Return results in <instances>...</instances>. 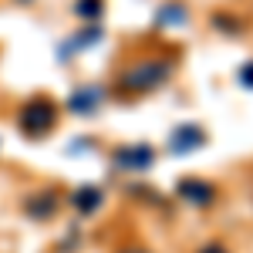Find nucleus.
<instances>
[{
	"label": "nucleus",
	"mask_w": 253,
	"mask_h": 253,
	"mask_svg": "<svg viewBox=\"0 0 253 253\" xmlns=\"http://www.w3.org/2000/svg\"><path fill=\"white\" fill-rule=\"evenodd\" d=\"M152 159H156V152L149 145H122L112 156V166H118L122 172H142L152 166Z\"/></svg>",
	"instance_id": "nucleus-3"
},
{
	"label": "nucleus",
	"mask_w": 253,
	"mask_h": 253,
	"mask_svg": "<svg viewBox=\"0 0 253 253\" xmlns=\"http://www.w3.org/2000/svg\"><path fill=\"white\" fill-rule=\"evenodd\" d=\"M175 193H179V199H186L189 206H213L216 203V186L203 182V179H182Z\"/></svg>",
	"instance_id": "nucleus-5"
},
{
	"label": "nucleus",
	"mask_w": 253,
	"mask_h": 253,
	"mask_svg": "<svg viewBox=\"0 0 253 253\" xmlns=\"http://www.w3.org/2000/svg\"><path fill=\"white\" fill-rule=\"evenodd\" d=\"M101 7H105V0H78V3H75V14L95 20L98 14H101Z\"/></svg>",
	"instance_id": "nucleus-9"
},
{
	"label": "nucleus",
	"mask_w": 253,
	"mask_h": 253,
	"mask_svg": "<svg viewBox=\"0 0 253 253\" xmlns=\"http://www.w3.org/2000/svg\"><path fill=\"white\" fill-rule=\"evenodd\" d=\"M203 142H206V132L196 128L193 122H186V125H179L172 135H169V149H172L175 156H189L196 149H203Z\"/></svg>",
	"instance_id": "nucleus-4"
},
{
	"label": "nucleus",
	"mask_w": 253,
	"mask_h": 253,
	"mask_svg": "<svg viewBox=\"0 0 253 253\" xmlns=\"http://www.w3.org/2000/svg\"><path fill=\"white\" fill-rule=\"evenodd\" d=\"M98 105H101V88H78V91H71L68 98V108L71 112H78V115H95Z\"/></svg>",
	"instance_id": "nucleus-6"
},
{
	"label": "nucleus",
	"mask_w": 253,
	"mask_h": 253,
	"mask_svg": "<svg viewBox=\"0 0 253 253\" xmlns=\"http://www.w3.org/2000/svg\"><path fill=\"white\" fill-rule=\"evenodd\" d=\"M172 75V61L169 58H156V61H138L122 75V88L125 91H152L162 81H169Z\"/></svg>",
	"instance_id": "nucleus-1"
},
{
	"label": "nucleus",
	"mask_w": 253,
	"mask_h": 253,
	"mask_svg": "<svg viewBox=\"0 0 253 253\" xmlns=\"http://www.w3.org/2000/svg\"><path fill=\"white\" fill-rule=\"evenodd\" d=\"M71 206H75L81 216H84V213H95L98 206H101V189H95V186H81L78 193L71 196Z\"/></svg>",
	"instance_id": "nucleus-7"
},
{
	"label": "nucleus",
	"mask_w": 253,
	"mask_h": 253,
	"mask_svg": "<svg viewBox=\"0 0 253 253\" xmlns=\"http://www.w3.org/2000/svg\"><path fill=\"white\" fill-rule=\"evenodd\" d=\"M122 253H149V250H138V247H132V250H122Z\"/></svg>",
	"instance_id": "nucleus-13"
},
{
	"label": "nucleus",
	"mask_w": 253,
	"mask_h": 253,
	"mask_svg": "<svg viewBox=\"0 0 253 253\" xmlns=\"http://www.w3.org/2000/svg\"><path fill=\"white\" fill-rule=\"evenodd\" d=\"M162 10H166V14H159L162 24H182V20H186V14H175L179 7H162Z\"/></svg>",
	"instance_id": "nucleus-10"
},
{
	"label": "nucleus",
	"mask_w": 253,
	"mask_h": 253,
	"mask_svg": "<svg viewBox=\"0 0 253 253\" xmlns=\"http://www.w3.org/2000/svg\"><path fill=\"white\" fill-rule=\"evenodd\" d=\"M58 210V193H41V196H31L27 203V213L34 219H47V216Z\"/></svg>",
	"instance_id": "nucleus-8"
},
{
	"label": "nucleus",
	"mask_w": 253,
	"mask_h": 253,
	"mask_svg": "<svg viewBox=\"0 0 253 253\" xmlns=\"http://www.w3.org/2000/svg\"><path fill=\"white\" fill-rule=\"evenodd\" d=\"M54 122H58V108H54V101H47V98H34V101H27L24 112H20V132H24L27 138H44L51 128H54Z\"/></svg>",
	"instance_id": "nucleus-2"
},
{
	"label": "nucleus",
	"mask_w": 253,
	"mask_h": 253,
	"mask_svg": "<svg viewBox=\"0 0 253 253\" xmlns=\"http://www.w3.org/2000/svg\"><path fill=\"white\" fill-rule=\"evenodd\" d=\"M199 253H230L226 247H219V243H210V247H203Z\"/></svg>",
	"instance_id": "nucleus-12"
},
{
	"label": "nucleus",
	"mask_w": 253,
	"mask_h": 253,
	"mask_svg": "<svg viewBox=\"0 0 253 253\" xmlns=\"http://www.w3.org/2000/svg\"><path fill=\"white\" fill-rule=\"evenodd\" d=\"M240 84H243V88H250V91H253V61H247V64L240 68Z\"/></svg>",
	"instance_id": "nucleus-11"
}]
</instances>
